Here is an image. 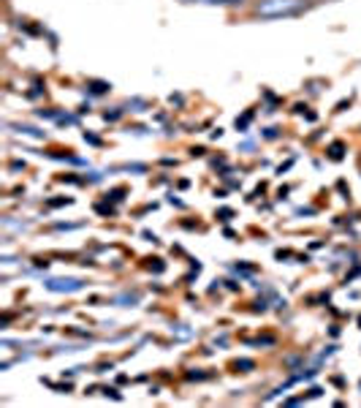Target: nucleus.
<instances>
[{
  "mask_svg": "<svg viewBox=\"0 0 361 408\" xmlns=\"http://www.w3.org/2000/svg\"><path fill=\"white\" fill-rule=\"evenodd\" d=\"M307 8V0H258L256 3V17L261 19H283V17H296Z\"/></svg>",
  "mask_w": 361,
  "mask_h": 408,
  "instance_id": "1",
  "label": "nucleus"
},
{
  "mask_svg": "<svg viewBox=\"0 0 361 408\" xmlns=\"http://www.w3.org/2000/svg\"><path fill=\"white\" fill-rule=\"evenodd\" d=\"M49 289L52 291H79L82 280H49Z\"/></svg>",
  "mask_w": 361,
  "mask_h": 408,
  "instance_id": "2",
  "label": "nucleus"
},
{
  "mask_svg": "<svg viewBox=\"0 0 361 408\" xmlns=\"http://www.w3.org/2000/svg\"><path fill=\"white\" fill-rule=\"evenodd\" d=\"M90 87H93V93H106L109 85H106V82H90Z\"/></svg>",
  "mask_w": 361,
  "mask_h": 408,
  "instance_id": "3",
  "label": "nucleus"
},
{
  "mask_svg": "<svg viewBox=\"0 0 361 408\" xmlns=\"http://www.w3.org/2000/svg\"><path fill=\"white\" fill-rule=\"evenodd\" d=\"M332 158H334V161H339V158H342V145H339V142H337V145H332Z\"/></svg>",
  "mask_w": 361,
  "mask_h": 408,
  "instance_id": "4",
  "label": "nucleus"
},
{
  "mask_svg": "<svg viewBox=\"0 0 361 408\" xmlns=\"http://www.w3.org/2000/svg\"><path fill=\"white\" fill-rule=\"evenodd\" d=\"M236 367H245V370H250L253 362H250V359H239V362H236Z\"/></svg>",
  "mask_w": 361,
  "mask_h": 408,
  "instance_id": "5",
  "label": "nucleus"
},
{
  "mask_svg": "<svg viewBox=\"0 0 361 408\" xmlns=\"http://www.w3.org/2000/svg\"><path fill=\"white\" fill-rule=\"evenodd\" d=\"M217 215H220V221H228V218H231V210H220Z\"/></svg>",
  "mask_w": 361,
  "mask_h": 408,
  "instance_id": "6",
  "label": "nucleus"
},
{
  "mask_svg": "<svg viewBox=\"0 0 361 408\" xmlns=\"http://www.w3.org/2000/svg\"><path fill=\"white\" fill-rule=\"evenodd\" d=\"M223 3H226V6H242L245 0H223Z\"/></svg>",
  "mask_w": 361,
  "mask_h": 408,
  "instance_id": "7",
  "label": "nucleus"
},
{
  "mask_svg": "<svg viewBox=\"0 0 361 408\" xmlns=\"http://www.w3.org/2000/svg\"><path fill=\"white\" fill-rule=\"evenodd\" d=\"M185 3H223V0H185Z\"/></svg>",
  "mask_w": 361,
  "mask_h": 408,
  "instance_id": "8",
  "label": "nucleus"
}]
</instances>
